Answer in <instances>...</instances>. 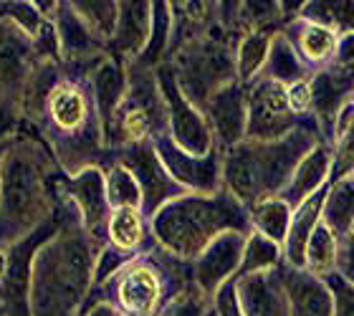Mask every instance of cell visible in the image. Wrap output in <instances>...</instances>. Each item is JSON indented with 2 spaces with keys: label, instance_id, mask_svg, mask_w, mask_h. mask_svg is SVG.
<instances>
[{
  "label": "cell",
  "instance_id": "6da1fadb",
  "mask_svg": "<svg viewBox=\"0 0 354 316\" xmlns=\"http://www.w3.org/2000/svg\"><path fill=\"white\" fill-rule=\"evenodd\" d=\"M322 142L324 137L314 117L301 122L283 140L241 142L223 152V187L245 207L266 198H279L299 162Z\"/></svg>",
  "mask_w": 354,
  "mask_h": 316
},
{
  "label": "cell",
  "instance_id": "7a4b0ae2",
  "mask_svg": "<svg viewBox=\"0 0 354 316\" xmlns=\"http://www.w3.org/2000/svg\"><path fill=\"white\" fill-rule=\"evenodd\" d=\"M96 245L82 221L64 223L30 271V316H74L94 286Z\"/></svg>",
  "mask_w": 354,
  "mask_h": 316
},
{
  "label": "cell",
  "instance_id": "3957f363",
  "mask_svg": "<svg viewBox=\"0 0 354 316\" xmlns=\"http://www.w3.org/2000/svg\"><path fill=\"white\" fill-rule=\"evenodd\" d=\"M236 230L251 236V213L225 187L215 195L187 192L170 200L152 218V233L170 256L180 261L198 258L218 236Z\"/></svg>",
  "mask_w": 354,
  "mask_h": 316
},
{
  "label": "cell",
  "instance_id": "277c9868",
  "mask_svg": "<svg viewBox=\"0 0 354 316\" xmlns=\"http://www.w3.org/2000/svg\"><path fill=\"white\" fill-rule=\"evenodd\" d=\"M51 218L46 160L36 145L18 142L0 162V241L18 243Z\"/></svg>",
  "mask_w": 354,
  "mask_h": 316
},
{
  "label": "cell",
  "instance_id": "5b68a950",
  "mask_svg": "<svg viewBox=\"0 0 354 316\" xmlns=\"http://www.w3.org/2000/svg\"><path fill=\"white\" fill-rule=\"evenodd\" d=\"M129 86L119 104L117 114L104 129V145L114 149H127L134 145H147L160 134L170 132L167 104L157 84V71L140 64H129Z\"/></svg>",
  "mask_w": 354,
  "mask_h": 316
},
{
  "label": "cell",
  "instance_id": "8992f818",
  "mask_svg": "<svg viewBox=\"0 0 354 316\" xmlns=\"http://www.w3.org/2000/svg\"><path fill=\"white\" fill-rule=\"evenodd\" d=\"M175 76L183 94L200 111L205 109L210 96L225 84L236 81V53L228 41L215 33H203L175 51Z\"/></svg>",
  "mask_w": 354,
  "mask_h": 316
},
{
  "label": "cell",
  "instance_id": "52a82bcc",
  "mask_svg": "<svg viewBox=\"0 0 354 316\" xmlns=\"http://www.w3.org/2000/svg\"><path fill=\"white\" fill-rule=\"evenodd\" d=\"M157 84H160V91L167 104V114H170V132L167 134L172 137V142L192 157L210 155L215 149L210 124H207L205 114L183 94L172 64L157 68Z\"/></svg>",
  "mask_w": 354,
  "mask_h": 316
},
{
  "label": "cell",
  "instance_id": "ba28073f",
  "mask_svg": "<svg viewBox=\"0 0 354 316\" xmlns=\"http://www.w3.org/2000/svg\"><path fill=\"white\" fill-rule=\"evenodd\" d=\"M309 119V117H306ZM288 109L286 86L268 81L263 76L248 84V129L245 140L251 142H276L291 134L296 127L306 122Z\"/></svg>",
  "mask_w": 354,
  "mask_h": 316
},
{
  "label": "cell",
  "instance_id": "9c48e42d",
  "mask_svg": "<svg viewBox=\"0 0 354 316\" xmlns=\"http://www.w3.org/2000/svg\"><path fill=\"white\" fill-rule=\"evenodd\" d=\"M104 288H111V306L122 316H157L162 301V276L147 256H134L111 276Z\"/></svg>",
  "mask_w": 354,
  "mask_h": 316
},
{
  "label": "cell",
  "instance_id": "30bf717a",
  "mask_svg": "<svg viewBox=\"0 0 354 316\" xmlns=\"http://www.w3.org/2000/svg\"><path fill=\"white\" fill-rule=\"evenodd\" d=\"M152 145L165 169L180 187L195 195H215L223 190V152L218 147L205 157H192L177 147L170 134H160Z\"/></svg>",
  "mask_w": 354,
  "mask_h": 316
},
{
  "label": "cell",
  "instance_id": "8fae6325",
  "mask_svg": "<svg viewBox=\"0 0 354 316\" xmlns=\"http://www.w3.org/2000/svg\"><path fill=\"white\" fill-rule=\"evenodd\" d=\"M119 165H124V167L137 177V183H140V187H142V207H145V213H147L149 218H155L157 210L162 205H167L170 200L187 195V190L180 187L170 177V172L165 169L162 160L157 157L152 142L122 149Z\"/></svg>",
  "mask_w": 354,
  "mask_h": 316
},
{
  "label": "cell",
  "instance_id": "7c38bea8",
  "mask_svg": "<svg viewBox=\"0 0 354 316\" xmlns=\"http://www.w3.org/2000/svg\"><path fill=\"white\" fill-rule=\"evenodd\" d=\"M64 190L74 200L76 213H79V221H82L86 236L102 250L111 215L109 200H106V175L94 165V167H86L68 177Z\"/></svg>",
  "mask_w": 354,
  "mask_h": 316
},
{
  "label": "cell",
  "instance_id": "4fadbf2b",
  "mask_svg": "<svg viewBox=\"0 0 354 316\" xmlns=\"http://www.w3.org/2000/svg\"><path fill=\"white\" fill-rule=\"evenodd\" d=\"M205 114L210 132H213L215 147L225 149L236 147L245 142V129H248V84L243 81H230L223 89H218L210 102L205 104Z\"/></svg>",
  "mask_w": 354,
  "mask_h": 316
},
{
  "label": "cell",
  "instance_id": "5bb4252c",
  "mask_svg": "<svg viewBox=\"0 0 354 316\" xmlns=\"http://www.w3.org/2000/svg\"><path fill=\"white\" fill-rule=\"evenodd\" d=\"M243 233L228 230L223 236L215 238L192 263V284L207 296L213 299L215 291L228 284L230 279H236L241 261H243V248H245Z\"/></svg>",
  "mask_w": 354,
  "mask_h": 316
},
{
  "label": "cell",
  "instance_id": "9a60e30c",
  "mask_svg": "<svg viewBox=\"0 0 354 316\" xmlns=\"http://www.w3.org/2000/svg\"><path fill=\"white\" fill-rule=\"evenodd\" d=\"M311 91H314L311 117L317 119L322 137L329 145L342 109L354 99V68H339L334 64L319 68L311 76Z\"/></svg>",
  "mask_w": 354,
  "mask_h": 316
},
{
  "label": "cell",
  "instance_id": "2e32d148",
  "mask_svg": "<svg viewBox=\"0 0 354 316\" xmlns=\"http://www.w3.org/2000/svg\"><path fill=\"white\" fill-rule=\"evenodd\" d=\"M279 271L288 299V316H334V296L324 279L286 263Z\"/></svg>",
  "mask_w": 354,
  "mask_h": 316
},
{
  "label": "cell",
  "instance_id": "e0dca14e",
  "mask_svg": "<svg viewBox=\"0 0 354 316\" xmlns=\"http://www.w3.org/2000/svg\"><path fill=\"white\" fill-rule=\"evenodd\" d=\"M56 33H59L61 56L71 64H99L106 56L104 41L71 3H59L56 10Z\"/></svg>",
  "mask_w": 354,
  "mask_h": 316
},
{
  "label": "cell",
  "instance_id": "ac0fdd59",
  "mask_svg": "<svg viewBox=\"0 0 354 316\" xmlns=\"http://www.w3.org/2000/svg\"><path fill=\"white\" fill-rule=\"evenodd\" d=\"M238 281V299L245 316H288V299L281 271L251 273Z\"/></svg>",
  "mask_w": 354,
  "mask_h": 316
},
{
  "label": "cell",
  "instance_id": "d6986e66",
  "mask_svg": "<svg viewBox=\"0 0 354 316\" xmlns=\"http://www.w3.org/2000/svg\"><path fill=\"white\" fill-rule=\"evenodd\" d=\"M30 38L13 23H0V94H13L15 89H26L30 79ZM15 96V94H13Z\"/></svg>",
  "mask_w": 354,
  "mask_h": 316
},
{
  "label": "cell",
  "instance_id": "ffe728a7",
  "mask_svg": "<svg viewBox=\"0 0 354 316\" xmlns=\"http://www.w3.org/2000/svg\"><path fill=\"white\" fill-rule=\"evenodd\" d=\"M283 36L294 44L296 53L301 56V61L317 74L319 68L329 66L334 61V51H337V41H339V30L326 28V26H317V23L301 21L294 18L288 21L283 28H279Z\"/></svg>",
  "mask_w": 354,
  "mask_h": 316
},
{
  "label": "cell",
  "instance_id": "44dd1931",
  "mask_svg": "<svg viewBox=\"0 0 354 316\" xmlns=\"http://www.w3.org/2000/svg\"><path fill=\"white\" fill-rule=\"evenodd\" d=\"M152 36V3H119L117 28L109 46L117 59H140Z\"/></svg>",
  "mask_w": 354,
  "mask_h": 316
},
{
  "label": "cell",
  "instance_id": "7402d4cb",
  "mask_svg": "<svg viewBox=\"0 0 354 316\" xmlns=\"http://www.w3.org/2000/svg\"><path fill=\"white\" fill-rule=\"evenodd\" d=\"M326 195H329V185L314 192L311 198H306L291 213L286 241H283V263L291 268H304V263H306V245H309L317 225L322 223Z\"/></svg>",
  "mask_w": 354,
  "mask_h": 316
},
{
  "label": "cell",
  "instance_id": "603a6c76",
  "mask_svg": "<svg viewBox=\"0 0 354 316\" xmlns=\"http://www.w3.org/2000/svg\"><path fill=\"white\" fill-rule=\"evenodd\" d=\"M127 86H129V71L124 68L122 59L106 53L99 64H94V68H91V96H94L104 129L109 127V122L117 114L119 104L127 94Z\"/></svg>",
  "mask_w": 354,
  "mask_h": 316
},
{
  "label": "cell",
  "instance_id": "cb8c5ba5",
  "mask_svg": "<svg viewBox=\"0 0 354 316\" xmlns=\"http://www.w3.org/2000/svg\"><path fill=\"white\" fill-rule=\"evenodd\" d=\"M329 177H332V147L326 142H322V145H317L309 155L299 162L291 183L286 185V190L281 192L279 198L286 200L291 207H299L314 192L326 187Z\"/></svg>",
  "mask_w": 354,
  "mask_h": 316
},
{
  "label": "cell",
  "instance_id": "d4e9b609",
  "mask_svg": "<svg viewBox=\"0 0 354 316\" xmlns=\"http://www.w3.org/2000/svg\"><path fill=\"white\" fill-rule=\"evenodd\" d=\"M261 76L268 81H276V84L288 86V84H294V81L311 79L314 71H311V68L301 61V56L296 53L294 44H291L281 30H276V33H273V41H271V51H268V61H266Z\"/></svg>",
  "mask_w": 354,
  "mask_h": 316
},
{
  "label": "cell",
  "instance_id": "484cf974",
  "mask_svg": "<svg viewBox=\"0 0 354 316\" xmlns=\"http://www.w3.org/2000/svg\"><path fill=\"white\" fill-rule=\"evenodd\" d=\"M322 223L332 228L337 238H344L354 225V175L329 185Z\"/></svg>",
  "mask_w": 354,
  "mask_h": 316
},
{
  "label": "cell",
  "instance_id": "4316f807",
  "mask_svg": "<svg viewBox=\"0 0 354 316\" xmlns=\"http://www.w3.org/2000/svg\"><path fill=\"white\" fill-rule=\"evenodd\" d=\"M273 30H251L245 33L236 46V74L238 81L251 84L263 71L268 51H271Z\"/></svg>",
  "mask_w": 354,
  "mask_h": 316
},
{
  "label": "cell",
  "instance_id": "83f0119b",
  "mask_svg": "<svg viewBox=\"0 0 354 316\" xmlns=\"http://www.w3.org/2000/svg\"><path fill=\"white\" fill-rule=\"evenodd\" d=\"M248 213H251L253 230L266 238H271L273 243H279L281 248H283L294 207L281 198H266V200H261V203H256V205L248 207Z\"/></svg>",
  "mask_w": 354,
  "mask_h": 316
},
{
  "label": "cell",
  "instance_id": "f1b7e54d",
  "mask_svg": "<svg viewBox=\"0 0 354 316\" xmlns=\"http://www.w3.org/2000/svg\"><path fill=\"white\" fill-rule=\"evenodd\" d=\"M306 271H311L319 279H326L337 273L339 268V238L334 236L332 228L319 223L314 236H311L309 245H306Z\"/></svg>",
  "mask_w": 354,
  "mask_h": 316
},
{
  "label": "cell",
  "instance_id": "f546056e",
  "mask_svg": "<svg viewBox=\"0 0 354 316\" xmlns=\"http://www.w3.org/2000/svg\"><path fill=\"white\" fill-rule=\"evenodd\" d=\"M281 266H283V248H281L279 243H273L271 238H266L253 230L251 236L245 238L243 261H241L236 279H243V276H251V273L276 271Z\"/></svg>",
  "mask_w": 354,
  "mask_h": 316
},
{
  "label": "cell",
  "instance_id": "4dcf8cb0",
  "mask_svg": "<svg viewBox=\"0 0 354 316\" xmlns=\"http://www.w3.org/2000/svg\"><path fill=\"white\" fill-rule=\"evenodd\" d=\"M106 238L109 245L127 253H134L145 241V221H142L140 207H122L111 210L109 225H106Z\"/></svg>",
  "mask_w": 354,
  "mask_h": 316
},
{
  "label": "cell",
  "instance_id": "1f68e13d",
  "mask_svg": "<svg viewBox=\"0 0 354 316\" xmlns=\"http://www.w3.org/2000/svg\"><path fill=\"white\" fill-rule=\"evenodd\" d=\"M172 23H175V18H172V3H152V36H149L145 53H142L140 59H134V64L152 68L157 61L162 59L172 38Z\"/></svg>",
  "mask_w": 354,
  "mask_h": 316
},
{
  "label": "cell",
  "instance_id": "d6a6232c",
  "mask_svg": "<svg viewBox=\"0 0 354 316\" xmlns=\"http://www.w3.org/2000/svg\"><path fill=\"white\" fill-rule=\"evenodd\" d=\"M106 200L111 210L122 207H140L142 210V187L137 177L124 167V165H111L106 169Z\"/></svg>",
  "mask_w": 354,
  "mask_h": 316
},
{
  "label": "cell",
  "instance_id": "836d02e7",
  "mask_svg": "<svg viewBox=\"0 0 354 316\" xmlns=\"http://www.w3.org/2000/svg\"><path fill=\"white\" fill-rule=\"evenodd\" d=\"M74 10L82 15L84 21L104 38L111 41L114 28H117L119 18V3H104V0H88V3H71Z\"/></svg>",
  "mask_w": 354,
  "mask_h": 316
},
{
  "label": "cell",
  "instance_id": "e575fe53",
  "mask_svg": "<svg viewBox=\"0 0 354 316\" xmlns=\"http://www.w3.org/2000/svg\"><path fill=\"white\" fill-rule=\"evenodd\" d=\"M157 316H207V296L192 284L172 296Z\"/></svg>",
  "mask_w": 354,
  "mask_h": 316
},
{
  "label": "cell",
  "instance_id": "d590c367",
  "mask_svg": "<svg viewBox=\"0 0 354 316\" xmlns=\"http://www.w3.org/2000/svg\"><path fill=\"white\" fill-rule=\"evenodd\" d=\"M324 281L332 288L334 316H354V284H349L342 273H332Z\"/></svg>",
  "mask_w": 354,
  "mask_h": 316
},
{
  "label": "cell",
  "instance_id": "8d00e7d4",
  "mask_svg": "<svg viewBox=\"0 0 354 316\" xmlns=\"http://www.w3.org/2000/svg\"><path fill=\"white\" fill-rule=\"evenodd\" d=\"M286 102L288 109L294 111L299 119L311 117V109H314V91H311V79L294 81L286 86Z\"/></svg>",
  "mask_w": 354,
  "mask_h": 316
},
{
  "label": "cell",
  "instance_id": "74e56055",
  "mask_svg": "<svg viewBox=\"0 0 354 316\" xmlns=\"http://www.w3.org/2000/svg\"><path fill=\"white\" fill-rule=\"evenodd\" d=\"M213 314L215 316H245L241 299H238V281L230 279L228 284H223L213 296Z\"/></svg>",
  "mask_w": 354,
  "mask_h": 316
},
{
  "label": "cell",
  "instance_id": "f35d334b",
  "mask_svg": "<svg viewBox=\"0 0 354 316\" xmlns=\"http://www.w3.org/2000/svg\"><path fill=\"white\" fill-rule=\"evenodd\" d=\"M18 122V102L13 94H0V145H6V137L15 129Z\"/></svg>",
  "mask_w": 354,
  "mask_h": 316
},
{
  "label": "cell",
  "instance_id": "ab89813d",
  "mask_svg": "<svg viewBox=\"0 0 354 316\" xmlns=\"http://www.w3.org/2000/svg\"><path fill=\"white\" fill-rule=\"evenodd\" d=\"M337 273H342L349 284H354V225L347 236L339 238V268Z\"/></svg>",
  "mask_w": 354,
  "mask_h": 316
},
{
  "label": "cell",
  "instance_id": "60d3db41",
  "mask_svg": "<svg viewBox=\"0 0 354 316\" xmlns=\"http://www.w3.org/2000/svg\"><path fill=\"white\" fill-rule=\"evenodd\" d=\"M332 64L339 68H354V30L339 33V41H337V51H334Z\"/></svg>",
  "mask_w": 354,
  "mask_h": 316
},
{
  "label": "cell",
  "instance_id": "b9f144b4",
  "mask_svg": "<svg viewBox=\"0 0 354 316\" xmlns=\"http://www.w3.org/2000/svg\"><path fill=\"white\" fill-rule=\"evenodd\" d=\"M86 316H122L109 301H102V304H94L91 309L86 311Z\"/></svg>",
  "mask_w": 354,
  "mask_h": 316
},
{
  "label": "cell",
  "instance_id": "7bdbcfd3",
  "mask_svg": "<svg viewBox=\"0 0 354 316\" xmlns=\"http://www.w3.org/2000/svg\"><path fill=\"white\" fill-rule=\"evenodd\" d=\"M6 271H8V253L3 248H0V281H3Z\"/></svg>",
  "mask_w": 354,
  "mask_h": 316
},
{
  "label": "cell",
  "instance_id": "ee69618b",
  "mask_svg": "<svg viewBox=\"0 0 354 316\" xmlns=\"http://www.w3.org/2000/svg\"><path fill=\"white\" fill-rule=\"evenodd\" d=\"M0 316H8V309L3 306V301H0Z\"/></svg>",
  "mask_w": 354,
  "mask_h": 316
},
{
  "label": "cell",
  "instance_id": "f6af8a7d",
  "mask_svg": "<svg viewBox=\"0 0 354 316\" xmlns=\"http://www.w3.org/2000/svg\"><path fill=\"white\" fill-rule=\"evenodd\" d=\"M6 149H8L6 145H0V162H3V155H6Z\"/></svg>",
  "mask_w": 354,
  "mask_h": 316
},
{
  "label": "cell",
  "instance_id": "bcb514c9",
  "mask_svg": "<svg viewBox=\"0 0 354 316\" xmlns=\"http://www.w3.org/2000/svg\"><path fill=\"white\" fill-rule=\"evenodd\" d=\"M207 316H215V314H207Z\"/></svg>",
  "mask_w": 354,
  "mask_h": 316
}]
</instances>
